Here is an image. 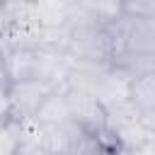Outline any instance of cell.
Wrapping results in <instances>:
<instances>
[{"label":"cell","instance_id":"obj_4","mask_svg":"<svg viewBox=\"0 0 155 155\" xmlns=\"http://www.w3.org/2000/svg\"><path fill=\"white\" fill-rule=\"evenodd\" d=\"M63 94H65V102H68V109H70V121L78 124L80 128H85L87 133L97 136L104 131V107L97 102V97L92 92H87L85 87H78L73 82L63 85L61 87Z\"/></svg>","mask_w":155,"mask_h":155},{"label":"cell","instance_id":"obj_14","mask_svg":"<svg viewBox=\"0 0 155 155\" xmlns=\"http://www.w3.org/2000/svg\"><path fill=\"white\" fill-rule=\"evenodd\" d=\"M153 70H155V65H153Z\"/></svg>","mask_w":155,"mask_h":155},{"label":"cell","instance_id":"obj_7","mask_svg":"<svg viewBox=\"0 0 155 155\" xmlns=\"http://www.w3.org/2000/svg\"><path fill=\"white\" fill-rule=\"evenodd\" d=\"M128 102L133 104L136 111L155 121V70H143L133 75Z\"/></svg>","mask_w":155,"mask_h":155},{"label":"cell","instance_id":"obj_13","mask_svg":"<svg viewBox=\"0 0 155 155\" xmlns=\"http://www.w3.org/2000/svg\"><path fill=\"white\" fill-rule=\"evenodd\" d=\"M17 155H51L46 148H41L39 143H31V140H22Z\"/></svg>","mask_w":155,"mask_h":155},{"label":"cell","instance_id":"obj_10","mask_svg":"<svg viewBox=\"0 0 155 155\" xmlns=\"http://www.w3.org/2000/svg\"><path fill=\"white\" fill-rule=\"evenodd\" d=\"M22 145V126L17 121H0V155H17Z\"/></svg>","mask_w":155,"mask_h":155},{"label":"cell","instance_id":"obj_3","mask_svg":"<svg viewBox=\"0 0 155 155\" xmlns=\"http://www.w3.org/2000/svg\"><path fill=\"white\" fill-rule=\"evenodd\" d=\"M56 92V87L46 85L44 80H24V82H15L7 90V102H10V111H12V121L17 124H29L36 121L41 107L46 104V99Z\"/></svg>","mask_w":155,"mask_h":155},{"label":"cell","instance_id":"obj_9","mask_svg":"<svg viewBox=\"0 0 155 155\" xmlns=\"http://www.w3.org/2000/svg\"><path fill=\"white\" fill-rule=\"evenodd\" d=\"M65 121H70V109H68L63 90H56L46 99V104L41 107V111L36 116V124H65Z\"/></svg>","mask_w":155,"mask_h":155},{"label":"cell","instance_id":"obj_6","mask_svg":"<svg viewBox=\"0 0 155 155\" xmlns=\"http://www.w3.org/2000/svg\"><path fill=\"white\" fill-rule=\"evenodd\" d=\"M0 63H2V70H5V78L10 85L36 78V48L10 46L0 56Z\"/></svg>","mask_w":155,"mask_h":155},{"label":"cell","instance_id":"obj_5","mask_svg":"<svg viewBox=\"0 0 155 155\" xmlns=\"http://www.w3.org/2000/svg\"><path fill=\"white\" fill-rule=\"evenodd\" d=\"M75 70V58L61 46H39L36 48V80L61 90L68 85Z\"/></svg>","mask_w":155,"mask_h":155},{"label":"cell","instance_id":"obj_1","mask_svg":"<svg viewBox=\"0 0 155 155\" xmlns=\"http://www.w3.org/2000/svg\"><path fill=\"white\" fill-rule=\"evenodd\" d=\"M131 80L133 75L114 63H75V70L68 82L92 92L104 107V111H109L128 102Z\"/></svg>","mask_w":155,"mask_h":155},{"label":"cell","instance_id":"obj_8","mask_svg":"<svg viewBox=\"0 0 155 155\" xmlns=\"http://www.w3.org/2000/svg\"><path fill=\"white\" fill-rule=\"evenodd\" d=\"M34 15H36V22L44 31H63L70 22L73 2L39 0V2H34Z\"/></svg>","mask_w":155,"mask_h":155},{"label":"cell","instance_id":"obj_11","mask_svg":"<svg viewBox=\"0 0 155 155\" xmlns=\"http://www.w3.org/2000/svg\"><path fill=\"white\" fill-rule=\"evenodd\" d=\"M78 155H121V150H119L111 140H107L102 133H97V136H92V138L87 140V145H85Z\"/></svg>","mask_w":155,"mask_h":155},{"label":"cell","instance_id":"obj_12","mask_svg":"<svg viewBox=\"0 0 155 155\" xmlns=\"http://www.w3.org/2000/svg\"><path fill=\"white\" fill-rule=\"evenodd\" d=\"M124 15L126 17H136V19H150V22H155V0L124 2Z\"/></svg>","mask_w":155,"mask_h":155},{"label":"cell","instance_id":"obj_2","mask_svg":"<svg viewBox=\"0 0 155 155\" xmlns=\"http://www.w3.org/2000/svg\"><path fill=\"white\" fill-rule=\"evenodd\" d=\"M19 126H22V140L39 143L51 155H78L92 138V133H87L85 128H80L73 121H65V124L29 121V124H19Z\"/></svg>","mask_w":155,"mask_h":155}]
</instances>
